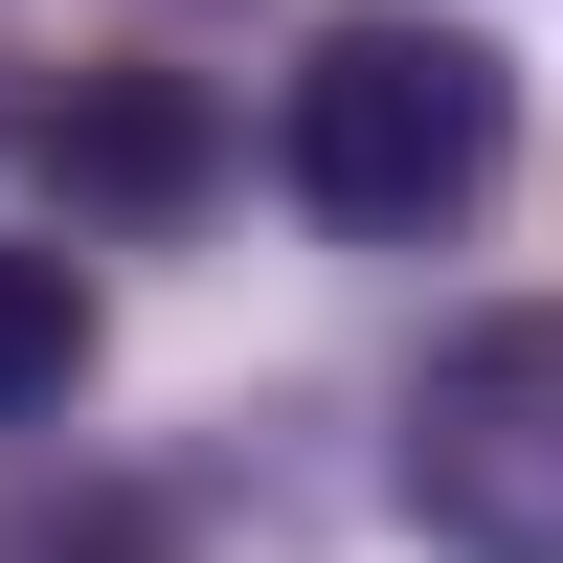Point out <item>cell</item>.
<instances>
[{"label": "cell", "mask_w": 563, "mask_h": 563, "mask_svg": "<svg viewBox=\"0 0 563 563\" xmlns=\"http://www.w3.org/2000/svg\"><path fill=\"white\" fill-rule=\"evenodd\" d=\"M0 563H180V519L135 474H68V496H0Z\"/></svg>", "instance_id": "cell-5"}, {"label": "cell", "mask_w": 563, "mask_h": 563, "mask_svg": "<svg viewBox=\"0 0 563 563\" xmlns=\"http://www.w3.org/2000/svg\"><path fill=\"white\" fill-rule=\"evenodd\" d=\"M45 180H68L90 225H180L225 180V113L180 68H68V90H45Z\"/></svg>", "instance_id": "cell-3"}, {"label": "cell", "mask_w": 563, "mask_h": 563, "mask_svg": "<svg viewBox=\"0 0 563 563\" xmlns=\"http://www.w3.org/2000/svg\"><path fill=\"white\" fill-rule=\"evenodd\" d=\"M384 496H406L451 563H563V294H496V316L429 339Z\"/></svg>", "instance_id": "cell-2"}, {"label": "cell", "mask_w": 563, "mask_h": 563, "mask_svg": "<svg viewBox=\"0 0 563 563\" xmlns=\"http://www.w3.org/2000/svg\"><path fill=\"white\" fill-rule=\"evenodd\" d=\"M68 384H90V271L0 249V429H68Z\"/></svg>", "instance_id": "cell-4"}, {"label": "cell", "mask_w": 563, "mask_h": 563, "mask_svg": "<svg viewBox=\"0 0 563 563\" xmlns=\"http://www.w3.org/2000/svg\"><path fill=\"white\" fill-rule=\"evenodd\" d=\"M271 180L294 225L339 249H451V225L519 180V45L496 23H429V0H339L271 90Z\"/></svg>", "instance_id": "cell-1"}]
</instances>
